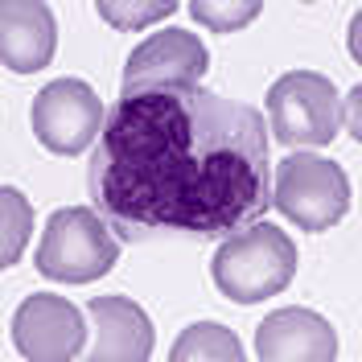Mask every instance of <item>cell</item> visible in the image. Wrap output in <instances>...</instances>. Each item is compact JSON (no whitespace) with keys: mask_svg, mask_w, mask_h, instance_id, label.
I'll return each mask as SVG.
<instances>
[{"mask_svg":"<svg viewBox=\"0 0 362 362\" xmlns=\"http://www.w3.org/2000/svg\"><path fill=\"white\" fill-rule=\"evenodd\" d=\"M87 189L119 243H223L272 210L268 124L202 87L115 99Z\"/></svg>","mask_w":362,"mask_h":362,"instance_id":"6da1fadb","label":"cell"},{"mask_svg":"<svg viewBox=\"0 0 362 362\" xmlns=\"http://www.w3.org/2000/svg\"><path fill=\"white\" fill-rule=\"evenodd\" d=\"M214 288L235 305H259L284 293L296 276V243L276 223H251L214 247Z\"/></svg>","mask_w":362,"mask_h":362,"instance_id":"7a4b0ae2","label":"cell"},{"mask_svg":"<svg viewBox=\"0 0 362 362\" xmlns=\"http://www.w3.org/2000/svg\"><path fill=\"white\" fill-rule=\"evenodd\" d=\"M115 264H119V239L99 210L62 206L49 214L42 247H37V272L45 280L90 284V280H103Z\"/></svg>","mask_w":362,"mask_h":362,"instance_id":"3957f363","label":"cell"},{"mask_svg":"<svg viewBox=\"0 0 362 362\" xmlns=\"http://www.w3.org/2000/svg\"><path fill=\"white\" fill-rule=\"evenodd\" d=\"M272 206L309 235L338 226L350 210V181L346 169L317 153H288L272 169Z\"/></svg>","mask_w":362,"mask_h":362,"instance_id":"277c9868","label":"cell"},{"mask_svg":"<svg viewBox=\"0 0 362 362\" xmlns=\"http://www.w3.org/2000/svg\"><path fill=\"white\" fill-rule=\"evenodd\" d=\"M268 124L284 148H325L338 140V87L317 70H288L268 87Z\"/></svg>","mask_w":362,"mask_h":362,"instance_id":"5b68a950","label":"cell"},{"mask_svg":"<svg viewBox=\"0 0 362 362\" xmlns=\"http://www.w3.org/2000/svg\"><path fill=\"white\" fill-rule=\"evenodd\" d=\"M33 136L54 157H83L103 132V99L83 78H54L33 99Z\"/></svg>","mask_w":362,"mask_h":362,"instance_id":"8992f818","label":"cell"},{"mask_svg":"<svg viewBox=\"0 0 362 362\" xmlns=\"http://www.w3.org/2000/svg\"><path fill=\"white\" fill-rule=\"evenodd\" d=\"M210 70L206 45L189 29H160L148 42H140L124 62V83L119 99L140 95V90H177L198 87Z\"/></svg>","mask_w":362,"mask_h":362,"instance_id":"52a82bcc","label":"cell"},{"mask_svg":"<svg viewBox=\"0 0 362 362\" xmlns=\"http://www.w3.org/2000/svg\"><path fill=\"white\" fill-rule=\"evenodd\" d=\"M13 346L21 358L33 362H70L87 350V321L83 309H74L66 296L33 293L25 296L13 313Z\"/></svg>","mask_w":362,"mask_h":362,"instance_id":"ba28073f","label":"cell"},{"mask_svg":"<svg viewBox=\"0 0 362 362\" xmlns=\"http://www.w3.org/2000/svg\"><path fill=\"white\" fill-rule=\"evenodd\" d=\"M90 346L83 358L90 362H148L153 358V321L128 296H95L87 305Z\"/></svg>","mask_w":362,"mask_h":362,"instance_id":"9c48e42d","label":"cell"},{"mask_svg":"<svg viewBox=\"0 0 362 362\" xmlns=\"http://www.w3.org/2000/svg\"><path fill=\"white\" fill-rule=\"evenodd\" d=\"M255 358L264 362H334L338 358V334L321 313L293 305L268 313L255 329Z\"/></svg>","mask_w":362,"mask_h":362,"instance_id":"30bf717a","label":"cell"},{"mask_svg":"<svg viewBox=\"0 0 362 362\" xmlns=\"http://www.w3.org/2000/svg\"><path fill=\"white\" fill-rule=\"evenodd\" d=\"M58 54V21L42 0H4L0 8V62L13 74H37Z\"/></svg>","mask_w":362,"mask_h":362,"instance_id":"8fae6325","label":"cell"},{"mask_svg":"<svg viewBox=\"0 0 362 362\" xmlns=\"http://www.w3.org/2000/svg\"><path fill=\"white\" fill-rule=\"evenodd\" d=\"M173 362H243L247 350L239 346V338L218 325V321H198V325H185L169 350Z\"/></svg>","mask_w":362,"mask_h":362,"instance_id":"7c38bea8","label":"cell"},{"mask_svg":"<svg viewBox=\"0 0 362 362\" xmlns=\"http://www.w3.org/2000/svg\"><path fill=\"white\" fill-rule=\"evenodd\" d=\"M29 230H33V210L25 202V194L4 185L0 189V268H17Z\"/></svg>","mask_w":362,"mask_h":362,"instance_id":"4fadbf2b","label":"cell"},{"mask_svg":"<svg viewBox=\"0 0 362 362\" xmlns=\"http://www.w3.org/2000/svg\"><path fill=\"white\" fill-rule=\"evenodd\" d=\"M264 13L259 0H189V17L214 33H235V29H247L255 17Z\"/></svg>","mask_w":362,"mask_h":362,"instance_id":"5bb4252c","label":"cell"},{"mask_svg":"<svg viewBox=\"0 0 362 362\" xmlns=\"http://www.w3.org/2000/svg\"><path fill=\"white\" fill-rule=\"evenodd\" d=\"M95 13L107 25L132 33V29H148V25L160 21V17H173L177 4H173V0H132V4H128V0H99Z\"/></svg>","mask_w":362,"mask_h":362,"instance_id":"9a60e30c","label":"cell"},{"mask_svg":"<svg viewBox=\"0 0 362 362\" xmlns=\"http://www.w3.org/2000/svg\"><path fill=\"white\" fill-rule=\"evenodd\" d=\"M358 99H362V90H350V132L358 136Z\"/></svg>","mask_w":362,"mask_h":362,"instance_id":"2e32d148","label":"cell"}]
</instances>
